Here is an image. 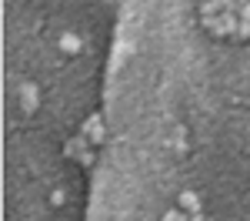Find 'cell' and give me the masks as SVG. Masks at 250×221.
I'll return each mask as SVG.
<instances>
[{
    "label": "cell",
    "mask_w": 250,
    "mask_h": 221,
    "mask_svg": "<svg viewBox=\"0 0 250 221\" xmlns=\"http://www.w3.org/2000/svg\"><path fill=\"white\" fill-rule=\"evenodd\" d=\"M80 134H87V141H90V144H100V141H104V134H107V131H104V121H100V114H90V118L83 121Z\"/></svg>",
    "instance_id": "obj_3"
},
{
    "label": "cell",
    "mask_w": 250,
    "mask_h": 221,
    "mask_svg": "<svg viewBox=\"0 0 250 221\" xmlns=\"http://www.w3.org/2000/svg\"><path fill=\"white\" fill-rule=\"evenodd\" d=\"M237 37L250 40V20H240V34H237Z\"/></svg>",
    "instance_id": "obj_8"
},
{
    "label": "cell",
    "mask_w": 250,
    "mask_h": 221,
    "mask_svg": "<svg viewBox=\"0 0 250 221\" xmlns=\"http://www.w3.org/2000/svg\"><path fill=\"white\" fill-rule=\"evenodd\" d=\"M177 208H180V211H187V215H197V211H200V198H197L193 191H180Z\"/></svg>",
    "instance_id": "obj_4"
},
{
    "label": "cell",
    "mask_w": 250,
    "mask_h": 221,
    "mask_svg": "<svg viewBox=\"0 0 250 221\" xmlns=\"http://www.w3.org/2000/svg\"><path fill=\"white\" fill-rule=\"evenodd\" d=\"M204 27L210 30L213 37H230V34L237 37V34H240V17L230 14V10H224V14H217V17H207Z\"/></svg>",
    "instance_id": "obj_1"
},
{
    "label": "cell",
    "mask_w": 250,
    "mask_h": 221,
    "mask_svg": "<svg viewBox=\"0 0 250 221\" xmlns=\"http://www.w3.org/2000/svg\"><path fill=\"white\" fill-rule=\"evenodd\" d=\"M164 221H190V215H187V211H180V208H173V211L164 215Z\"/></svg>",
    "instance_id": "obj_7"
},
{
    "label": "cell",
    "mask_w": 250,
    "mask_h": 221,
    "mask_svg": "<svg viewBox=\"0 0 250 221\" xmlns=\"http://www.w3.org/2000/svg\"><path fill=\"white\" fill-rule=\"evenodd\" d=\"M207 221H213V218H207Z\"/></svg>",
    "instance_id": "obj_10"
},
{
    "label": "cell",
    "mask_w": 250,
    "mask_h": 221,
    "mask_svg": "<svg viewBox=\"0 0 250 221\" xmlns=\"http://www.w3.org/2000/svg\"><path fill=\"white\" fill-rule=\"evenodd\" d=\"M240 20H250V3H244V10H240Z\"/></svg>",
    "instance_id": "obj_9"
},
{
    "label": "cell",
    "mask_w": 250,
    "mask_h": 221,
    "mask_svg": "<svg viewBox=\"0 0 250 221\" xmlns=\"http://www.w3.org/2000/svg\"><path fill=\"white\" fill-rule=\"evenodd\" d=\"M60 50H63V54H77L80 50V37L77 34H63V37H60Z\"/></svg>",
    "instance_id": "obj_6"
},
{
    "label": "cell",
    "mask_w": 250,
    "mask_h": 221,
    "mask_svg": "<svg viewBox=\"0 0 250 221\" xmlns=\"http://www.w3.org/2000/svg\"><path fill=\"white\" fill-rule=\"evenodd\" d=\"M227 10V0H204L200 3V17L207 20V17H217V14H224Z\"/></svg>",
    "instance_id": "obj_5"
},
{
    "label": "cell",
    "mask_w": 250,
    "mask_h": 221,
    "mask_svg": "<svg viewBox=\"0 0 250 221\" xmlns=\"http://www.w3.org/2000/svg\"><path fill=\"white\" fill-rule=\"evenodd\" d=\"M63 154H67V158H77L83 168H90V164H94V151H90V141H87V134L70 138L67 144H63Z\"/></svg>",
    "instance_id": "obj_2"
}]
</instances>
